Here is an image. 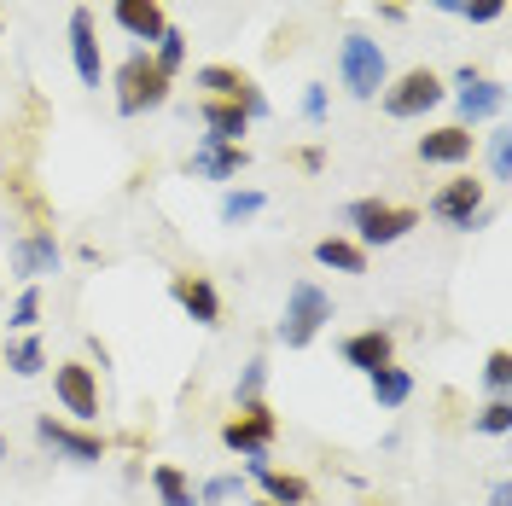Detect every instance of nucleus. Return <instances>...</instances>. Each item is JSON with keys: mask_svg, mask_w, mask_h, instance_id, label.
Segmentation results:
<instances>
[{"mask_svg": "<svg viewBox=\"0 0 512 506\" xmlns=\"http://www.w3.org/2000/svg\"><path fill=\"white\" fill-rule=\"evenodd\" d=\"M111 88H117V111H123V117H146V111H163V105H169L175 76H163V70H158L152 47H134V53L117 64Z\"/></svg>", "mask_w": 512, "mask_h": 506, "instance_id": "f257e3e1", "label": "nucleus"}, {"mask_svg": "<svg viewBox=\"0 0 512 506\" xmlns=\"http://www.w3.org/2000/svg\"><path fill=\"white\" fill-rule=\"evenodd\" d=\"M332 315H338V303H332V291L315 280H291L286 291V309H280V344L286 349H309L332 326Z\"/></svg>", "mask_w": 512, "mask_h": 506, "instance_id": "f03ea898", "label": "nucleus"}, {"mask_svg": "<svg viewBox=\"0 0 512 506\" xmlns=\"http://www.w3.org/2000/svg\"><path fill=\"white\" fill-rule=\"evenodd\" d=\"M344 222L355 227V245L361 251H384V245H402L408 233L419 227L414 204H390V198H355L344 210Z\"/></svg>", "mask_w": 512, "mask_h": 506, "instance_id": "7ed1b4c3", "label": "nucleus"}, {"mask_svg": "<svg viewBox=\"0 0 512 506\" xmlns=\"http://www.w3.org/2000/svg\"><path fill=\"white\" fill-rule=\"evenodd\" d=\"M338 82H344V94L350 99H379L384 82H390V59H384V47L373 35L350 30L338 41Z\"/></svg>", "mask_w": 512, "mask_h": 506, "instance_id": "20e7f679", "label": "nucleus"}, {"mask_svg": "<svg viewBox=\"0 0 512 506\" xmlns=\"http://www.w3.org/2000/svg\"><path fill=\"white\" fill-rule=\"evenodd\" d=\"M431 216L454 233H478V227L495 222V210H489V187H483L478 175H454L443 187L431 192Z\"/></svg>", "mask_w": 512, "mask_h": 506, "instance_id": "39448f33", "label": "nucleus"}, {"mask_svg": "<svg viewBox=\"0 0 512 506\" xmlns=\"http://www.w3.org/2000/svg\"><path fill=\"white\" fill-rule=\"evenodd\" d=\"M443 99H448L443 76H437V70H425V64H414V70H402L396 82H384L379 105H384V117L414 123V117H425V111H437Z\"/></svg>", "mask_w": 512, "mask_h": 506, "instance_id": "423d86ee", "label": "nucleus"}, {"mask_svg": "<svg viewBox=\"0 0 512 506\" xmlns=\"http://www.w3.org/2000/svg\"><path fill=\"white\" fill-rule=\"evenodd\" d=\"M198 88H204V99H227V105H239L251 123H262V117H274V105H268V94L256 88L251 76L239 70V64H198V76H192Z\"/></svg>", "mask_w": 512, "mask_h": 506, "instance_id": "0eeeda50", "label": "nucleus"}, {"mask_svg": "<svg viewBox=\"0 0 512 506\" xmlns=\"http://www.w3.org/2000/svg\"><path fill=\"white\" fill-rule=\"evenodd\" d=\"M35 443L53 448V454L70 460V466H99V460L111 454V443H105L99 431H88V425H64V419H53V413H35Z\"/></svg>", "mask_w": 512, "mask_h": 506, "instance_id": "6e6552de", "label": "nucleus"}, {"mask_svg": "<svg viewBox=\"0 0 512 506\" xmlns=\"http://www.w3.org/2000/svg\"><path fill=\"white\" fill-rule=\"evenodd\" d=\"M6 268H12L24 285H41L47 274H59L64 251H59V239H53V227H30V233H18V239L6 245Z\"/></svg>", "mask_w": 512, "mask_h": 506, "instance_id": "1a4fd4ad", "label": "nucleus"}, {"mask_svg": "<svg viewBox=\"0 0 512 506\" xmlns=\"http://www.w3.org/2000/svg\"><path fill=\"white\" fill-rule=\"evenodd\" d=\"M280 437V419H274V408L268 402H251V408H239L233 419L222 425V443L251 466V460H268V443Z\"/></svg>", "mask_w": 512, "mask_h": 506, "instance_id": "9d476101", "label": "nucleus"}, {"mask_svg": "<svg viewBox=\"0 0 512 506\" xmlns=\"http://www.w3.org/2000/svg\"><path fill=\"white\" fill-rule=\"evenodd\" d=\"M454 105H460L466 128H478V123H489V117L507 111V88H501L495 76L472 70V64H460V70H454Z\"/></svg>", "mask_w": 512, "mask_h": 506, "instance_id": "9b49d317", "label": "nucleus"}, {"mask_svg": "<svg viewBox=\"0 0 512 506\" xmlns=\"http://www.w3.org/2000/svg\"><path fill=\"white\" fill-rule=\"evenodd\" d=\"M53 396L64 402V413L76 425H94L99 419V373L88 361H59L53 367Z\"/></svg>", "mask_w": 512, "mask_h": 506, "instance_id": "f8f14e48", "label": "nucleus"}, {"mask_svg": "<svg viewBox=\"0 0 512 506\" xmlns=\"http://www.w3.org/2000/svg\"><path fill=\"white\" fill-rule=\"evenodd\" d=\"M169 297H175V309H181L192 326H204V332L222 326V291H216L210 274H169Z\"/></svg>", "mask_w": 512, "mask_h": 506, "instance_id": "ddd939ff", "label": "nucleus"}, {"mask_svg": "<svg viewBox=\"0 0 512 506\" xmlns=\"http://www.w3.org/2000/svg\"><path fill=\"white\" fill-rule=\"evenodd\" d=\"M338 361L367 379V373H379V367L396 361V332H390V326H361L350 338H338Z\"/></svg>", "mask_w": 512, "mask_h": 506, "instance_id": "4468645a", "label": "nucleus"}, {"mask_svg": "<svg viewBox=\"0 0 512 506\" xmlns=\"http://www.w3.org/2000/svg\"><path fill=\"white\" fill-rule=\"evenodd\" d=\"M414 152L431 169H460V163H472V152H478V134L466 123H443V128H431V134H419Z\"/></svg>", "mask_w": 512, "mask_h": 506, "instance_id": "2eb2a0df", "label": "nucleus"}, {"mask_svg": "<svg viewBox=\"0 0 512 506\" xmlns=\"http://www.w3.org/2000/svg\"><path fill=\"white\" fill-rule=\"evenodd\" d=\"M70 64H76V76H82V88H99L105 82V53H99V24L88 6H76L70 12Z\"/></svg>", "mask_w": 512, "mask_h": 506, "instance_id": "dca6fc26", "label": "nucleus"}, {"mask_svg": "<svg viewBox=\"0 0 512 506\" xmlns=\"http://www.w3.org/2000/svg\"><path fill=\"white\" fill-rule=\"evenodd\" d=\"M251 169V152L245 146H216V140H198V152L187 158V175L192 181H239Z\"/></svg>", "mask_w": 512, "mask_h": 506, "instance_id": "f3484780", "label": "nucleus"}, {"mask_svg": "<svg viewBox=\"0 0 512 506\" xmlns=\"http://www.w3.org/2000/svg\"><path fill=\"white\" fill-rule=\"evenodd\" d=\"M111 18H117V30H123V35L146 41V47H158V35L169 30L163 0H111Z\"/></svg>", "mask_w": 512, "mask_h": 506, "instance_id": "a211bd4d", "label": "nucleus"}, {"mask_svg": "<svg viewBox=\"0 0 512 506\" xmlns=\"http://www.w3.org/2000/svg\"><path fill=\"white\" fill-rule=\"evenodd\" d=\"M198 123H204V140H216V146H245L251 117L227 99H198Z\"/></svg>", "mask_w": 512, "mask_h": 506, "instance_id": "6ab92c4d", "label": "nucleus"}, {"mask_svg": "<svg viewBox=\"0 0 512 506\" xmlns=\"http://www.w3.org/2000/svg\"><path fill=\"white\" fill-rule=\"evenodd\" d=\"M245 472L262 483V501H274V506H309V483H303V477L280 472V466H268V460H251Z\"/></svg>", "mask_w": 512, "mask_h": 506, "instance_id": "aec40b11", "label": "nucleus"}, {"mask_svg": "<svg viewBox=\"0 0 512 506\" xmlns=\"http://www.w3.org/2000/svg\"><path fill=\"white\" fill-rule=\"evenodd\" d=\"M367 390H373V408L379 413H396L408 396H414V373L390 361V367H379V373H367Z\"/></svg>", "mask_w": 512, "mask_h": 506, "instance_id": "412c9836", "label": "nucleus"}, {"mask_svg": "<svg viewBox=\"0 0 512 506\" xmlns=\"http://www.w3.org/2000/svg\"><path fill=\"white\" fill-rule=\"evenodd\" d=\"M315 262L320 268H332V274H367V251H361L355 239H344V233L315 239Z\"/></svg>", "mask_w": 512, "mask_h": 506, "instance_id": "4be33fe9", "label": "nucleus"}, {"mask_svg": "<svg viewBox=\"0 0 512 506\" xmlns=\"http://www.w3.org/2000/svg\"><path fill=\"white\" fill-rule=\"evenodd\" d=\"M0 367L18 373V379H35V373H47V349H41L35 332H18L12 344H0Z\"/></svg>", "mask_w": 512, "mask_h": 506, "instance_id": "5701e85b", "label": "nucleus"}, {"mask_svg": "<svg viewBox=\"0 0 512 506\" xmlns=\"http://www.w3.org/2000/svg\"><path fill=\"white\" fill-rule=\"evenodd\" d=\"M262 210H268V192H262V187H227L222 204H216L222 227H245V222H256Z\"/></svg>", "mask_w": 512, "mask_h": 506, "instance_id": "b1692460", "label": "nucleus"}, {"mask_svg": "<svg viewBox=\"0 0 512 506\" xmlns=\"http://www.w3.org/2000/svg\"><path fill=\"white\" fill-rule=\"evenodd\" d=\"M152 489H158V506H198V489H192V477L175 460L152 466Z\"/></svg>", "mask_w": 512, "mask_h": 506, "instance_id": "393cba45", "label": "nucleus"}, {"mask_svg": "<svg viewBox=\"0 0 512 506\" xmlns=\"http://www.w3.org/2000/svg\"><path fill=\"white\" fill-rule=\"evenodd\" d=\"M6 326H12V332H35V326H41V285H24V291L12 297Z\"/></svg>", "mask_w": 512, "mask_h": 506, "instance_id": "a878e982", "label": "nucleus"}, {"mask_svg": "<svg viewBox=\"0 0 512 506\" xmlns=\"http://www.w3.org/2000/svg\"><path fill=\"white\" fill-rule=\"evenodd\" d=\"M152 59H158V70H163V76H175V70L187 64V35H181L175 24H169V30L158 35V47H152Z\"/></svg>", "mask_w": 512, "mask_h": 506, "instance_id": "bb28decb", "label": "nucleus"}, {"mask_svg": "<svg viewBox=\"0 0 512 506\" xmlns=\"http://www.w3.org/2000/svg\"><path fill=\"white\" fill-rule=\"evenodd\" d=\"M262 384H268V361H262V355H251V361H245V373H239V384H233L239 408H251V402H262Z\"/></svg>", "mask_w": 512, "mask_h": 506, "instance_id": "cd10ccee", "label": "nucleus"}, {"mask_svg": "<svg viewBox=\"0 0 512 506\" xmlns=\"http://www.w3.org/2000/svg\"><path fill=\"white\" fill-rule=\"evenodd\" d=\"M478 431L483 437H512V396H495V402L478 413Z\"/></svg>", "mask_w": 512, "mask_h": 506, "instance_id": "c85d7f7f", "label": "nucleus"}, {"mask_svg": "<svg viewBox=\"0 0 512 506\" xmlns=\"http://www.w3.org/2000/svg\"><path fill=\"white\" fill-rule=\"evenodd\" d=\"M489 181H512V134L507 128L489 134Z\"/></svg>", "mask_w": 512, "mask_h": 506, "instance_id": "c756f323", "label": "nucleus"}, {"mask_svg": "<svg viewBox=\"0 0 512 506\" xmlns=\"http://www.w3.org/2000/svg\"><path fill=\"white\" fill-rule=\"evenodd\" d=\"M483 384H489L495 396H512V355L507 349H495V355L483 361Z\"/></svg>", "mask_w": 512, "mask_h": 506, "instance_id": "7c9ffc66", "label": "nucleus"}, {"mask_svg": "<svg viewBox=\"0 0 512 506\" xmlns=\"http://www.w3.org/2000/svg\"><path fill=\"white\" fill-rule=\"evenodd\" d=\"M239 495V477H210L204 489H198V506H222V501H233Z\"/></svg>", "mask_w": 512, "mask_h": 506, "instance_id": "2f4dec72", "label": "nucleus"}, {"mask_svg": "<svg viewBox=\"0 0 512 506\" xmlns=\"http://www.w3.org/2000/svg\"><path fill=\"white\" fill-rule=\"evenodd\" d=\"M501 12H507V0H466V6H460L466 24H495Z\"/></svg>", "mask_w": 512, "mask_h": 506, "instance_id": "473e14b6", "label": "nucleus"}, {"mask_svg": "<svg viewBox=\"0 0 512 506\" xmlns=\"http://www.w3.org/2000/svg\"><path fill=\"white\" fill-rule=\"evenodd\" d=\"M303 123H326V88L320 82L303 88Z\"/></svg>", "mask_w": 512, "mask_h": 506, "instance_id": "72a5a7b5", "label": "nucleus"}, {"mask_svg": "<svg viewBox=\"0 0 512 506\" xmlns=\"http://www.w3.org/2000/svg\"><path fill=\"white\" fill-rule=\"evenodd\" d=\"M291 163L309 169V175H320V169H326V146H303V152H291Z\"/></svg>", "mask_w": 512, "mask_h": 506, "instance_id": "f704fd0d", "label": "nucleus"}, {"mask_svg": "<svg viewBox=\"0 0 512 506\" xmlns=\"http://www.w3.org/2000/svg\"><path fill=\"white\" fill-rule=\"evenodd\" d=\"M88 355H94V361H88V367H94V373H105V367H111V349L99 344V338H88Z\"/></svg>", "mask_w": 512, "mask_h": 506, "instance_id": "c9c22d12", "label": "nucleus"}, {"mask_svg": "<svg viewBox=\"0 0 512 506\" xmlns=\"http://www.w3.org/2000/svg\"><path fill=\"white\" fill-rule=\"evenodd\" d=\"M489 506H512V483H507V477H501V483L489 489Z\"/></svg>", "mask_w": 512, "mask_h": 506, "instance_id": "e433bc0d", "label": "nucleus"}, {"mask_svg": "<svg viewBox=\"0 0 512 506\" xmlns=\"http://www.w3.org/2000/svg\"><path fill=\"white\" fill-rule=\"evenodd\" d=\"M379 18H384V24H402V18H408V12H402V6H396V0H379Z\"/></svg>", "mask_w": 512, "mask_h": 506, "instance_id": "4c0bfd02", "label": "nucleus"}, {"mask_svg": "<svg viewBox=\"0 0 512 506\" xmlns=\"http://www.w3.org/2000/svg\"><path fill=\"white\" fill-rule=\"evenodd\" d=\"M431 6H437V12H454V18H460V6H466V0H431Z\"/></svg>", "mask_w": 512, "mask_h": 506, "instance_id": "58836bf2", "label": "nucleus"}, {"mask_svg": "<svg viewBox=\"0 0 512 506\" xmlns=\"http://www.w3.org/2000/svg\"><path fill=\"white\" fill-rule=\"evenodd\" d=\"M0 460H6V431H0Z\"/></svg>", "mask_w": 512, "mask_h": 506, "instance_id": "ea45409f", "label": "nucleus"}, {"mask_svg": "<svg viewBox=\"0 0 512 506\" xmlns=\"http://www.w3.org/2000/svg\"><path fill=\"white\" fill-rule=\"evenodd\" d=\"M251 506H274V501H251Z\"/></svg>", "mask_w": 512, "mask_h": 506, "instance_id": "a19ab883", "label": "nucleus"}]
</instances>
